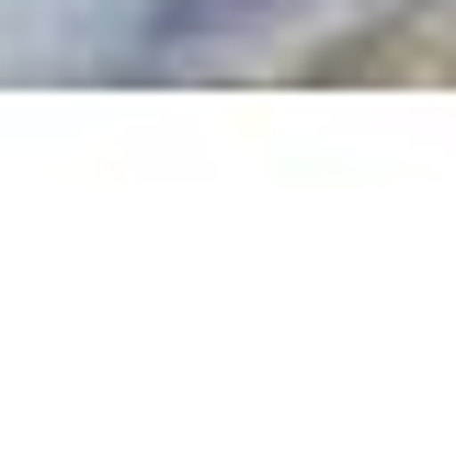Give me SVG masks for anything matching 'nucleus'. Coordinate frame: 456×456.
<instances>
[{
	"label": "nucleus",
	"mask_w": 456,
	"mask_h": 456,
	"mask_svg": "<svg viewBox=\"0 0 456 456\" xmlns=\"http://www.w3.org/2000/svg\"><path fill=\"white\" fill-rule=\"evenodd\" d=\"M251 12L274 0H149V46H206V35H240Z\"/></svg>",
	"instance_id": "nucleus-1"
}]
</instances>
